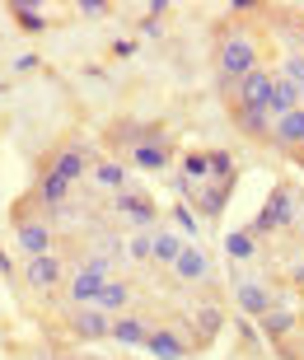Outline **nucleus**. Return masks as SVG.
I'll return each mask as SVG.
<instances>
[{
    "mask_svg": "<svg viewBox=\"0 0 304 360\" xmlns=\"http://www.w3.org/2000/svg\"><path fill=\"white\" fill-rule=\"evenodd\" d=\"M267 56H272L267 33L253 19H243V14H225L211 28V66H215V84H220L225 98L248 80L253 70L267 66Z\"/></svg>",
    "mask_w": 304,
    "mask_h": 360,
    "instance_id": "nucleus-1",
    "label": "nucleus"
},
{
    "mask_svg": "<svg viewBox=\"0 0 304 360\" xmlns=\"http://www.w3.org/2000/svg\"><path fill=\"white\" fill-rule=\"evenodd\" d=\"M38 169H47V174H61L66 183H80V178L94 174V150L84 146V141H75V136H66V141H56V146L38 160Z\"/></svg>",
    "mask_w": 304,
    "mask_h": 360,
    "instance_id": "nucleus-2",
    "label": "nucleus"
},
{
    "mask_svg": "<svg viewBox=\"0 0 304 360\" xmlns=\"http://www.w3.org/2000/svg\"><path fill=\"white\" fill-rule=\"evenodd\" d=\"M295 220V187L291 183H277L272 192H267L262 211H258V220L248 225L253 239H267V234H277V229H286Z\"/></svg>",
    "mask_w": 304,
    "mask_h": 360,
    "instance_id": "nucleus-3",
    "label": "nucleus"
},
{
    "mask_svg": "<svg viewBox=\"0 0 304 360\" xmlns=\"http://www.w3.org/2000/svg\"><path fill=\"white\" fill-rule=\"evenodd\" d=\"M66 257L61 253H47V257H28V267H24V285L33 295H56V290H66Z\"/></svg>",
    "mask_w": 304,
    "mask_h": 360,
    "instance_id": "nucleus-4",
    "label": "nucleus"
},
{
    "mask_svg": "<svg viewBox=\"0 0 304 360\" xmlns=\"http://www.w3.org/2000/svg\"><path fill=\"white\" fill-rule=\"evenodd\" d=\"M108 281H113V271H108V267H89V262H84V267L66 281V290H61V295H66L70 309H94Z\"/></svg>",
    "mask_w": 304,
    "mask_h": 360,
    "instance_id": "nucleus-5",
    "label": "nucleus"
},
{
    "mask_svg": "<svg viewBox=\"0 0 304 360\" xmlns=\"http://www.w3.org/2000/svg\"><path fill=\"white\" fill-rule=\"evenodd\" d=\"M173 285H183V290H197L201 281H211V253L201 248V243H187L183 253H178V262L169 267Z\"/></svg>",
    "mask_w": 304,
    "mask_h": 360,
    "instance_id": "nucleus-6",
    "label": "nucleus"
},
{
    "mask_svg": "<svg viewBox=\"0 0 304 360\" xmlns=\"http://www.w3.org/2000/svg\"><path fill=\"white\" fill-rule=\"evenodd\" d=\"M66 333H70V342L94 347V342H108L113 319H108L103 309H70V314H66Z\"/></svg>",
    "mask_w": 304,
    "mask_h": 360,
    "instance_id": "nucleus-7",
    "label": "nucleus"
},
{
    "mask_svg": "<svg viewBox=\"0 0 304 360\" xmlns=\"http://www.w3.org/2000/svg\"><path fill=\"white\" fill-rule=\"evenodd\" d=\"M146 356H155V360H187V356H197V351H192V342H187L173 323H155L150 337H146Z\"/></svg>",
    "mask_w": 304,
    "mask_h": 360,
    "instance_id": "nucleus-8",
    "label": "nucleus"
},
{
    "mask_svg": "<svg viewBox=\"0 0 304 360\" xmlns=\"http://www.w3.org/2000/svg\"><path fill=\"white\" fill-rule=\"evenodd\" d=\"M229 122H234V131L253 146H272V117H267L262 108H243V103H225Z\"/></svg>",
    "mask_w": 304,
    "mask_h": 360,
    "instance_id": "nucleus-9",
    "label": "nucleus"
},
{
    "mask_svg": "<svg viewBox=\"0 0 304 360\" xmlns=\"http://www.w3.org/2000/svg\"><path fill=\"white\" fill-rule=\"evenodd\" d=\"M173 155H178V136H173V141H150V146L127 150V164L141 169V174H164V169H173Z\"/></svg>",
    "mask_w": 304,
    "mask_h": 360,
    "instance_id": "nucleus-10",
    "label": "nucleus"
},
{
    "mask_svg": "<svg viewBox=\"0 0 304 360\" xmlns=\"http://www.w3.org/2000/svg\"><path fill=\"white\" fill-rule=\"evenodd\" d=\"M118 215H127L132 225H141V229H155V220H159V201L150 197V192H141V187H127V192H118Z\"/></svg>",
    "mask_w": 304,
    "mask_h": 360,
    "instance_id": "nucleus-11",
    "label": "nucleus"
},
{
    "mask_svg": "<svg viewBox=\"0 0 304 360\" xmlns=\"http://www.w3.org/2000/svg\"><path fill=\"white\" fill-rule=\"evenodd\" d=\"M272 89H277V70L262 66V70H253V75L239 84L234 94H229L225 103H243V108H262V112H267V98H272Z\"/></svg>",
    "mask_w": 304,
    "mask_h": 360,
    "instance_id": "nucleus-12",
    "label": "nucleus"
},
{
    "mask_svg": "<svg viewBox=\"0 0 304 360\" xmlns=\"http://www.w3.org/2000/svg\"><path fill=\"white\" fill-rule=\"evenodd\" d=\"M220 328H225V309L220 304H197L192 309V333H187L192 351H206L215 337H220Z\"/></svg>",
    "mask_w": 304,
    "mask_h": 360,
    "instance_id": "nucleus-13",
    "label": "nucleus"
},
{
    "mask_svg": "<svg viewBox=\"0 0 304 360\" xmlns=\"http://www.w3.org/2000/svg\"><path fill=\"white\" fill-rule=\"evenodd\" d=\"M234 304L243 309V314H248V319H267V314H272V285H267V281H239L234 276Z\"/></svg>",
    "mask_w": 304,
    "mask_h": 360,
    "instance_id": "nucleus-14",
    "label": "nucleus"
},
{
    "mask_svg": "<svg viewBox=\"0 0 304 360\" xmlns=\"http://www.w3.org/2000/svg\"><path fill=\"white\" fill-rule=\"evenodd\" d=\"M146 337H150V319L141 314V309H132V314H118V319H113V333H108V342L132 347V351H146Z\"/></svg>",
    "mask_w": 304,
    "mask_h": 360,
    "instance_id": "nucleus-15",
    "label": "nucleus"
},
{
    "mask_svg": "<svg viewBox=\"0 0 304 360\" xmlns=\"http://www.w3.org/2000/svg\"><path fill=\"white\" fill-rule=\"evenodd\" d=\"M258 333H262L277 351H286V347H291V337L300 333V314H291V309H272L267 319H258Z\"/></svg>",
    "mask_w": 304,
    "mask_h": 360,
    "instance_id": "nucleus-16",
    "label": "nucleus"
},
{
    "mask_svg": "<svg viewBox=\"0 0 304 360\" xmlns=\"http://www.w3.org/2000/svg\"><path fill=\"white\" fill-rule=\"evenodd\" d=\"M272 150H281V155L304 150V108H295V112L272 122Z\"/></svg>",
    "mask_w": 304,
    "mask_h": 360,
    "instance_id": "nucleus-17",
    "label": "nucleus"
},
{
    "mask_svg": "<svg viewBox=\"0 0 304 360\" xmlns=\"http://www.w3.org/2000/svg\"><path fill=\"white\" fill-rule=\"evenodd\" d=\"M132 304H136V285H132V281H118V276H113L103 285V295H99V304H94V309H103L108 319H118V314H132Z\"/></svg>",
    "mask_w": 304,
    "mask_h": 360,
    "instance_id": "nucleus-18",
    "label": "nucleus"
},
{
    "mask_svg": "<svg viewBox=\"0 0 304 360\" xmlns=\"http://www.w3.org/2000/svg\"><path fill=\"white\" fill-rule=\"evenodd\" d=\"M5 14H10V24L19 28V33H47V24H52L47 10H42V5H28V0H10Z\"/></svg>",
    "mask_w": 304,
    "mask_h": 360,
    "instance_id": "nucleus-19",
    "label": "nucleus"
},
{
    "mask_svg": "<svg viewBox=\"0 0 304 360\" xmlns=\"http://www.w3.org/2000/svg\"><path fill=\"white\" fill-rule=\"evenodd\" d=\"M183 248H187V239H183V234H173V229H159V234H155V243H150V262H155V267H173Z\"/></svg>",
    "mask_w": 304,
    "mask_h": 360,
    "instance_id": "nucleus-20",
    "label": "nucleus"
},
{
    "mask_svg": "<svg viewBox=\"0 0 304 360\" xmlns=\"http://www.w3.org/2000/svg\"><path fill=\"white\" fill-rule=\"evenodd\" d=\"M127 174H132V164H122V160H94V183L108 187V192H127Z\"/></svg>",
    "mask_w": 304,
    "mask_h": 360,
    "instance_id": "nucleus-21",
    "label": "nucleus"
},
{
    "mask_svg": "<svg viewBox=\"0 0 304 360\" xmlns=\"http://www.w3.org/2000/svg\"><path fill=\"white\" fill-rule=\"evenodd\" d=\"M211 178V150H187L183 155V192H192V183H206Z\"/></svg>",
    "mask_w": 304,
    "mask_h": 360,
    "instance_id": "nucleus-22",
    "label": "nucleus"
},
{
    "mask_svg": "<svg viewBox=\"0 0 304 360\" xmlns=\"http://www.w3.org/2000/svg\"><path fill=\"white\" fill-rule=\"evenodd\" d=\"M225 253H229V262H248V257L258 253V239H253L248 229H229L225 234Z\"/></svg>",
    "mask_w": 304,
    "mask_h": 360,
    "instance_id": "nucleus-23",
    "label": "nucleus"
},
{
    "mask_svg": "<svg viewBox=\"0 0 304 360\" xmlns=\"http://www.w3.org/2000/svg\"><path fill=\"white\" fill-rule=\"evenodd\" d=\"M277 75H281V80H291L295 89H300V98H304V52H286V56H281V66H277Z\"/></svg>",
    "mask_w": 304,
    "mask_h": 360,
    "instance_id": "nucleus-24",
    "label": "nucleus"
},
{
    "mask_svg": "<svg viewBox=\"0 0 304 360\" xmlns=\"http://www.w3.org/2000/svg\"><path fill=\"white\" fill-rule=\"evenodd\" d=\"M75 14H80V19H89V24H99V19H108V14H113V5H108V0H80Z\"/></svg>",
    "mask_w": 304,
    "mask_h": 360,
    "instance_id": "nucleus-25",
    "label": "nucleus"
},
{
    "mask_svg": "<svg viewBox=\"0 0 304 360\" xmlns=\"http://www.w3.org/2000/svg\"><path fill=\"white\" fill-rule=\"evenodd\" d=\"M291 160H295V164H300V169H304V150H295V155H291Z\"/></svg>",
    "mask_w": 304,
    "mask_h": 360,
    "instance_id": "nucleus-26",
    "label": "nucleus"
},
{
    "mask_svg": "<svg viewBox=\"0 0 304 360\" xmlns=\"http://www.w3.org/2000/svg\"><path fill=\"white\" fill-rule=\"evenodd\" d=\"M300 229H304V215H300Z\"/></svg>",
    "mask_w": 304,
    "mask_h": 360,
    "instance_id": "nucleus-27",
    "label": "nucleus"
}]
</instances>
